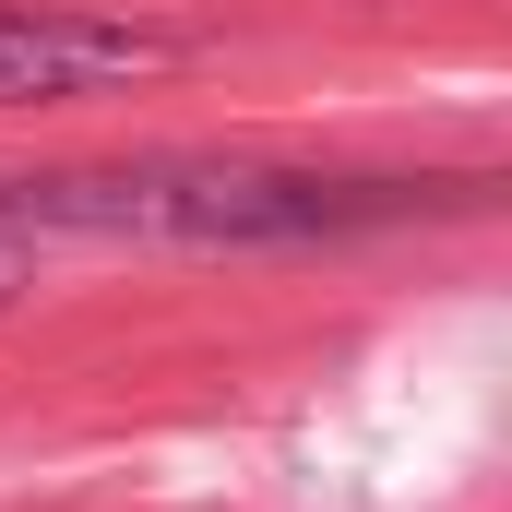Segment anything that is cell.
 <instances>
[{
    "mask_svg": "<svg viewBox=\"0 0 512 512\" xmlns=\"http://www.w3.org/2000/svg\"><path fill=\"white\" fill-rule=\"evenodd\" d=\"M405 215V179H322L274 155H108L0 179L12 239H155V251H251V239H346Z\"/></svg>",
    "mask_w": 512,
    "mask_h": 512,
    "instance_id": "6da1fadb",
    "label": "cell"
},
{
    "mask_svg": "<svg viewBox=\"0 0 512 512\" xmlns=\"http://www.w3.org/2000/svg\"><path fill=\"white\" fill-rule=\"evenodd\" d=\"M179 36L120 24V12H72V0H0V108H48V96H108L167 72Z\"/></svg>",
    "mask_w": 512,
    "mask_h": 512,
    "instance_id": "7a4b0ae2",
    "label": "cell"
},
{
    "mask_svg": "<svg viewBox=\"0 0 512 512\" xmlns=\"http://www.w3.org/2000/svg\"><path fill=\"white\" fill-rule=\"evenodd\" d=\"M12 286H24V262H12V251H0V310H12Z\"/></svg>",
    "mask_w": 512,
    "mask_h": 512,
    "instance_id": "3957f363",
    "label": "cell"
}]
</instances>
